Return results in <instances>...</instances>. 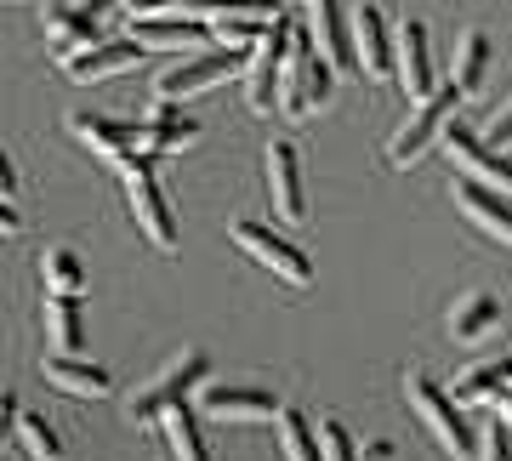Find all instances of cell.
<instances>
[{
  "label": "cell",
  "instance_id": "cell-21",
  "mask_svg": "<svg viewBox=\"0 0 512 461\" xmlns=\"http://www.w3.org/2000/svg\"><path fill=\"white\" fill-rule=\"evenodd\" d=\"M6 410H12V439H18L23 456H29V461H63V439L52 433V422H46V416L23 410L18 393H6Z\"/></svg>",
  "mask_w": 512,
  "mask_h": 461
},
{
  "label": "cell",
  "instance_id": "cell-16",
  "mask_svg": "<svg viewBox=\"0 0 512 461\" xmlns=\"http://www.w3.org/2000/svg\"><path fill=\"white\" fill-rule=\"evenodd\" d=\"M205 416H222V422H279V399L268 388H205L200 393Z\"/></svg>",
  "mask_w": 512,
  "mask_h": 461
},
{
  "label": "cell",
  "instance_id": "cell-10",
  "mask_svg": "<svg viewBox=\"0 0 512 461\" xmlns=\"http://www.w3.org/2000/svg\"><path fill=\"white\" fill-rule=\"evenodd\" d=\"M262 177H268V205H274V217L302 228V222H308V183H302V154H296V143H268Z\"/></svg>",
  "mask_w": 512,
  "mask_h": 461
},
{
  "label": "cell",
  "instance_id": "cell-19",
  "mask_svg": "<svg viewBox=\"0 0 512 461\" xmlns=\"http://www.w3.org/2000/svg\"><path fill=\"white\" fill-rule=\"evenodd\" d=\"M131 35L143 40V46H205L211 35V23L188 18V12H160V18H131Z\"/></svg>",
  "mask_w": 512,
  "mask_h": 461
},
{
  "label": "cell",
  "instance_id": "cell-1",
  "mask_svg": "<svg viewBox=\"0 0 512 461\" xmlns=\"http://www.w3.org/2000/svg\"><path fill=\"white\" fill-rule=\"evenodd\" d=\"M160 154H126L120 160V183H126V205L131 217H137V234H148V245L154 251H177V211H171V200H165L160 188V166H154Z\"/></svg>",
  "mask_w": 512,
  "mask_h": 461
},
{
  "label": "cell",
  "instance_id": "cell-27",
  "mask_svg": "<svg viewBox=\"0 0 512 461\" xmlns=\"http://www.w3.org/2000/svg\"><path fill=\"white\" fill-rule=\"evenodd\" d=\"M40 279H46V296H86V268L69 245H52L40 257Z\"/></svg>",
  "mask_w": 512,
  "mask_h": 461
},
{
  "label": "cell",
  "instance_id": "cell-32",
  "mask_svg": "<svg viewBox=\"0 0 512 461\" xmlns=\"http://www.w3.org/2000/svg\"><path fill=\"white\" fill-rule=\"evenodd\" d=\"M188 0H126L131 18H160V12H183Z\"/></svg>",
  "mask_w": 512,
  "mask_h": 461
},
{
  "label": "cell",
  "instance_id": "cell-2",
  "mask_svg": "<svg viewBox=\"0 0 512 461\" xmlns=\"http://www.w3.org/2000/svg\"><path fill=\"white\" fill-rule=\"evenodd\" d=\"M205 370H211V359H205V348H183V353H171L154 376H148V388L131 393V405L126 416L131 422H160L171 405H188V393H200L205 388Z\"/></svg>",
  "mask_w": 512,
  "mask_h": 461
},
{
  "label": "cell",
  "instance_id": "cell-7",
  "mask_svg": "<svg viewBox=\"0 0 512 461\" xmlns=\"http://www.w3.org/2000/svg\"><path fill=\"white\" fill-rule=\"evenodd\" d=\"M228 240H234V245H239V251H245L251 262H262V268H268L274 279L296 285V291H302V285H313V262H308V251H302L296 240H285V234H274L268 222L239 217L234 228H228Z\"/></svg>",
  "mask_w": 512,
  "mask_h": 461
},
{
  "label": "cell",
  "instance_id": "cell-24",
  "mask_svg": "<svg viewBox=\"0 0 512 461\" xmlns=\"http://www.w3.org/2000/svg\"><path fill=\"white\" fill-rule=\"evenodd\" d=\"M46 336H52V353H80L86 348L80 296H46Z\"/></svg>",
  "mask_w": 512,
  "mask_h": 461
},
{
  "label": "cell",
  "instance_id": "cell-15",
  "mask_svg": "<svg viewBox=\"0 0 512 461\" xmlns=\"http://www.w3.org/2000/svg\"><path fill=\"white\" fill-rule=\"evenodd\" d=\"M148 57V46L137 35L131 40H103V46H86V52H74V57H63V69H69V80H114V74H126V69H137Z\"/></svg>",
  "mask_w": 512,
  "mask_h": 461
},
{
  "label": "cell",
  "instance_id": "cell-35",
  "mask_svg": "<svg viewBox=\"0 0 512 461\" xmlns=\"http://www.w3.org/2000/svg\"><path fill=\"white\" fill-rule=\"evenodd\" d=\"M69 6H80V12H92V18H103V12H109L114 0H69Z\"/></svg>",
  "mask_w": 512,
  "mask_h": 461
},
{
  "label": "cell",
  "instance_id": "cell-26",
  "mask_svg": "<svg viewBox=\"0 0 512 461\" xmlns=\"http://www.w3.org/2000/svg\"><path fill=\"white\" fill-rule=\"evenodd\" d=\"M490 325H501V302H495V296H484V291L461 296L456 308H450V336H456V342H478Z\"/></svg>",
  "mask_w": 512,
  "mask_h": 461
},
{
  "label": "cell",
  "instance_id": "cell-37",
  "mask_svg": "<svg viewBox=\"0 0 512 461\" xmlns=\"http://www.w3.org/2000/svg\"><path fill=\"white\" fill-rule=\"evenodd\" d=\"M279 6H296V0H279Z\"/></svg>",
  "mask_w": 512,
  "mask_h": 461
},
{
  "label": "cell",
  "instance_id": "cell-20",
  "mask_svg": "<svg viewBox=\"0 0 512 461\" xmlns=\"http://www.w3.org/2000/svg\"><path fill=\"white\" fill-rule=\"evenodd\" d=\"M46 40H52L57 63L74 57V52H86V46H103V40H97V18L80 12V6H52V12H46Z\"/></svg>",
  "mask_w": 512,
  "mask_h": 461
},
{
  "label": "cell",
  "instance_id": "cell-6",
  "mask_svg": "<svg viewBox=\"0 0 512 461\" xmlns=\"http://www.w3.org/2000/svg\"><path fill=\"white\" fill-rule=\"evenodd\" d=\"M461 97L467 92H461L456 80H439L433 97L410 103V120H404V126L393 131V143H387V166H410V160H421L433 143H444V126H450V114H456Z\"/></svg>",
  "mask_w": 512,
  "mask_h": 461
},
{
  "label": "cell",
  "instance_id": "cell-33",
  "mask_svg": "<svg viewBox=\"0 0 512 461\" xmlns=\"http://www.w3.org/2000/svg\"><path fill=\"white\" fill-rule=\"evenodd\" d=\"M359 461H393V444H387V439H370V444H359Z\"/></svg>",
  "mask_w": 512,
  "mask_h": 461
},
{
  "label": "cell",
  "instance_id": "cell-17",
  "mask_svg": "<svg viewBox=\"0 0 512 461\" xmlns=\"http://www.w3.org/2000/svg\"><path fill=\"white\" fill-rule=\"evenodd\" d=\"M456 205L478 222V228H484V234H490V240L512 245V200H507V194H495V188L478 183V177H461V183H456Z\"/></svg>",
  "mask_w": 512,
  "mask_h": 461
},
{
  "label": "cell",
  "instance_id": "cell-4",
  "mask_svg": "<svg viewBox=\"0 0 512 461\" xmlns=\"http://www.w3.org/2000/svg\"><path fill=\"white\" fill-rule=\"evenodd\" d=\"M330 97H336V63L325 52H313V35L302 29L291 69H285V86H279V114L285 120H308L313 109H325Z\"/></svg>",
  "mask_w": 512,
  "mask_h": 461
},
{
  "label": "cell",
  "instance_id": "cell-3",
  "mask_svg": "<svg viewBox=\"0 0 512 461\" xmlns=\"http://www.w3.org/2000/svg\"><path fill=\"white\" fill-rule=\"evenodd\" d=\"M404 399H410V410L427 422V433H433L456 461L478 456V439H473V427H467V416H461L456 393H444L427 370H410V376H404Z\"/></svg>",
  "mask_w": 512,
  "mask_h": 461
},
{
  "label": "cell",
  "instance_id": "cell-36",
  "mask_svg": "<svg viewBox=\"0 0 512 461\" xmlns=\"http://www.w3.org/2000/svg\"><path fill=\"white\" fill-rule=\"evenodd\" d=\"M495 416H507V422H512V388L501 393V399H495Z\"/></svg>",
  "mask_w": 512,
  "mask_h": 461
},
{
  "label": "cell",
  "instance_id": "cell-34",
  "mask_svg": "<svg viewBox=\"0 0 512 461\" xmlns=\"http://www.w3.org/2000/svg\"><path fill=\"white\" fill-rule=\"evenodd\" d=\"M0 228H6V234H18V228H23V211H18V200H6V211H0Z\"/></svg>",
  "mask_w": 512,
  "mask_h": 461
},
{
  "label": "cell",
  "instance_id": "cell-18",
  "mask_svg": "<svg viewBox=\"0 0 512 461\" xmlns=\"http://www.w3.org/2000/svg\"><path fill=\"white\" fill-rule=\"evenodd\" d=\"M200 137V120H188L177 103L154 97L148 103V120H143V154H183L188 143Z\"/></svg>",
  "mask_w": 512,
  "mask_h": 461
},
{
  "label": "cell",
  "instance_id": "cell-25",
  "mask_svg": "<svg viewBox=\"0 0 512 461\" xmlns=\"http://www.w3.org/2000/svg\"><path fill=\"white\" fill-rule=\"evenodd\" d=\"M484 74H490V35H484V29H467V35L456 40V63H450V80H456L461 92L473 97L478 86H484Z\"/></svg>",
  "mask_w": 512,
  "mask_h": 461
},
{
  "label": "cell",
  "instance_id": "cell-31",
  "mask_svg": "<svg viewBox=\"0 0 512 461\" xmlns=\"http://www.w3.org/2000/svg\"><path fill=\"white\" fill-rule=\"evenodd\" d=\"M484 143H495V148H507V143H512V97L490 114V126H484Z\"/></svg>",
  "mask_w": 512,
  "mask_h": 461
},
{
  "label": "cell",
  "instance_id": "cell-9",
  "mask_svg": "<svg viewBox=\"0 0 512 461\" xmlns=\"http://www.w3.org/2000/svg\"><path fill=\"white\" fill-rule=\"evenodd\" d=\"M353 57H359V74L365 80H393L399 74V29H387V12L382 6H370V0H359L353 6Z\"/></svg>",
  "mask_w": 512,
  "mask_h": 461
},
{
  "label": "cell",
  "instance_id": "cell-8",
  "mask_svg": "<svg viewBox=\"0 0 512 461\" xmlns=\"http://www.w3.org/2000/svg\"><path fill=\"white\" fill-rule=\"evenodd\" d=\"M251 69V52H234V46H217V52H194L183 63H171V69L154 74V97L165 103H177V97H200L222 80H234V74Z\"/></svg>",
  "mask_w": 512,
  "mask_h": 461
},
{
  "label": "cell",
  "instance_id": "cell-13",
  "mask_svg": "<svg viewBox=\"0 0 512 461\" xmlns=\"http://www.w3.org/2000/svg\"><path fill=\"white\" fill-rule=\"evenodd\" d=\"M399 86L410 103L439 92V74H433V40H427V23L404 18L399 23Z\"/></svg>",
  "mask_w": 512,
  "mask_h": 461
},
{
  "label": "cell",
  "instance_id": "cell-12",
  "mask_svg": "<svg viewBox=\"0 0 512 461\" xmlns=\"http://www.w3.org/2000/svg\"><path fill=\"white\" fill-rule=\"evenodd\" d=\"M69 137H80L92 154H103V160H114V166L143 148V126H137V120H114V114H97V109H74L69 114Z\"/></svg>",
  "mask_w": 512,
  "mask_h": 461
},
{
  "label": "cell",
  "instance_id": "cell-28",
  "mask_svg": "<svg viewBox=\"0 0 512 461\" xmlns=\"http://www.w3.org/2000/svg\"><path fill=\"white\" fill-rule=\"evenodd\" d=\"M279 450H285V461H325V444L302 410H279Z\"/></svg>",
  "mask_w": 512,
  "mask_h": 461
},
{
  "label": "cell",
  "instance_id": "cell-29",
  "mask_svg": "<svg viewBox=\"0 0 512 461\" xmlns=\"http://www.w3.org/2000/svg\"><path fill=\"white\" fill-rule=\"evenodd\" d=\"M319 444H325V461H359V444H353V433L336 416L319 422Z\"/></svg>",
  "mask_w": 512,
  "mask_h": 461
},
{
  "label": "cell",
  "instance_id": "cell-23",
  "mask_svg": "<svg viewBox=\"0 0 512 461\" xmlns=\"http://www.w3.org/2000/svg\"><path fill=\"white\" fill-rule=\"evenodd\" d=\"M165 439H171V456L177 461H211V444H205V427H200V410L194 405H171L160 416Z\"/></svg>",
  "mask_w": 512,
  "mask_h": 461
},
{
  "label": "cell",
  "instance_id": "cell-11",
  "mask_svg": "<svg viewBox=\"0 0 512 461\" xmlns=\"http://www.w3.org/2000/svg\"><path fill=\"white\" fill-rule=\"evenodd\" d=\"M444 154H450L456 166H467V177H478V183L501 188V194L512 188V154H507V148H495V143H484V137L467 131L461 120L444 126Z\"/></svg>",
  "mask_w": 512,
  "mask_h": 461
},
{
  "label": "cell",
  "instance_id": "cell-14",
  "mask_svg": "<svg viewBox=\"0 0 512 461\" xmlns=\"http://www.w3.org/2000/svg\"><path fill=\"white\" fill-rule=\"evenodd\" d=\"M40 376L52 382L57 393H69V399H109L114 393V376L92 359H80V353H46L40 359Z\"/></svg>",
  "mask_w": 512,
  "mask_h": 461
},
{
  "label": "cell",
  "instance_id": "cell-22",
  "mask_svg": "<svg viewBox=\"0 0 512 461\" xmlns=\"http://www.w3.org/2000/svg\"><path fill=\"white\" fill-rule=\"evenodd\" d=\"M507 388H512V359H490V365H473V370H467V376H461L450 393H456L461 410H473V405H495Z\"/></svg>",
  "mask_w": 512,
  "mask_h": 461
},
{
  "label": "cell",
  "instance_id": "cell-30",
  "mask_svg": "<svg viewBox=\"0 0 512 461\" xmlns=\"http://www.w3.org/2000/svg\"><path fill=\"white\" fill-rule=\"evenodd\" d=\"M478 461H512V439H507V416H495L478 439Z\"/></svg>",
  "mask_w": 512,
  "mask_h": 461
},
{
  "label": "cell",
  "instance_id": "cell-5",
  "mask_svg": "<svg viewBox=\"0 0 512 461\" xmlns=\"http://www.w3.org/2000/svg\"><path fill=\"white\" fill-rule=\"evenodd\" d=\"M296 29L291 12H279L274 29L262 35V46L251 52V69H245V103L251 114H274L279 109V86H285V69H291V52H296Z\"/></svg>",
  "mask_w": 512,
  "mask_h": 461
}]
</instances>
